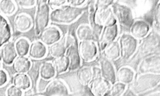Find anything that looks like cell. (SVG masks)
<instances>
[{
  "label": "cell",
  "instance_id": "cell-1",
  "mask_svg": "<svg viewBox=\"0 0 160 96\" xmlns=\"http://www.w3.org/2000/svg\"><path fill=\"white\" fill-rule=\"evenodd\" d=\"M84 7H74L69 4L53 9L50 12V21L62 24H69L76 21L84 12Z\"/></svg>",
  "mask_w": 160,
  "mask_h": 96
},
{
  "label": "cell",
  "instance_id": "cell-2",
  "mask_svg": "<svg viewBox=\"0 0 160 96\" xmlns=\"http://www.w3.org/2000/svg\"><path fill=\"white\" fill-rule=\"evenodd\" d=\"M50 21V7L47 1H37L34 13V32L38 36L41 32L48 26Z\"/></svg>",
  "mask_w": 160,
  "mask_h": 96
},
{
  "label": "cell",
  "instance_id": "cell-3",
  "mask_svg": "<svg viewBox=\"0 0 160 96\" xmlns=\"http://www.w3.org/2000/svg\"><path fill=\"white\" fill-rule=\"evenodd\" d=\"M118 41L120 46L121 57L123 59H129L136 52L139 45L138 40L129 33L122 34Z\"/></svg>",
  "mask_w": 160,
  "mask_h": 96
},
{
  "label": "cell",
  "instance_id": "cell-4",
  "mask_svg": "<svg viewBox=\"0 0 160 96\" xmlns=\"http://www.w3.org/2000/svg\"><path fill=\"white\" fill-rule=\"evenodd\" d=\"M112 12L118 24L130 27L134 22L133 14L131 9L128 6L118 2H114L111 6Z\"/></svg>",
  "mask_w": 160,
  "mask_h": 96
},
{
  "label": "cell",
  "instance_id": "cell-5",
  "mask_svg": "<svg viewBox=\"0 0 160 96\" xmlns=\"http://www.w3.org/2000/svg\"><path fill=\"white\" fill-rule=\"evenodd\" d=\"M78 49L81 60L84 62H92L98 56L99 47L97 43L92 40L79 42Z\"/></svg>",
  "mask_w": 160,
  "mask_h": 96
},
{
  "label": "cell",
  "instance_id": "cell-6",
  "mask_svg": "<svg viewBox=\"0 0 160 96\" xmlns=\"http://www.w3.org/2000/svg\"><path fill=\"white\" fill-rule=\"evenodd\" d=\"M93 18L96 24L103 27L118 23L111 6L106 7L96 6V11L94 12Z\"/></svg>",
  "mask_w": 160,
  "mask_h": 96
},
{
  "label": "cell",
  "instance_id": "cell-7",
  "mask_svg": "<svg viewBox=\"0 0 160 96\" xmlns=\"http://www.w3.org/2000/svg\"><path fill=\"white\" fill-rule=\"evenodd\" d=\"M44 93V96H69V90L62 80L56 79L49 80Z\"/></svg>",
  "mask_w": 160,
  "mask_h": 96
},
{
  "label": "cell",
  "instance_id": "cell-8",
  "mask_svg": "<svg viewBox=\"0 0 160 96\" xmlns=\"http://www.w3.org/2000/svg\"><path fill=\"white\" fill-rule=\"evenodd\" d=\"M39 41L46 46H50L62 37L60 29L54 26H49L42 30L38 35Z\"/></svg>",
  "mask_w": 160,
  "mask_h": 96
},
{
  "label": "cell",
  "instance_id": "cell-9",
  "mask_svg": "<svg viewBox=\"0 0 160 96\" xmlns=\"http://www.w3.org/2000/svg\"><path fill=\"white\" fill-rule=\"evenodd\" d=\"M119 32L118 24H115L103 27L102 33L98 41L99 46L102 51L109 44L116 41Z\"/></svg>",
  "mask_w": 160,
  "mask_h": 96
},
{
  "label": "cell",
  "instance_id": "cell-10",
  "mask_svg": "<svg viewBox=\"0 0 160 96\" xmlns=\"http://www.w3.org/2000/svg\"><path fill=\"white\" fill-rule=\"evenodd\" d=\"M99 64L102 78L107 80L111 84L117 82L116 70L112 61L102 55L99 59Z\"/></svg>",
  "mask_w": 160,
  "mask_h": 96
},
{
  "label": "cell",
  "instance_id": "cell-11",
  "mask_svg": "<svg viewBox=\"0 0 160 96\" xmlns=\"http://www.w3.org/2000/svg\"><path fill=\"white\" fill-rule=\"evenodd\" d=\"M111 85L107 80L99 76L93 78L88 86L94 96H106Z\"/></svg>",
  "mask_w": 160,
  "mask_h": 96
},
{
  "label": "cell",
  "instance_id": "cell-12",
  "mask_svg": "<svg viewBox=\"0 0 160 96\" xmlns=\"http://www.w3.org/2000/svg\"><path fill=\"white\" fill-rule=\"evenodd\" d=\"M65 56L69 62V71H74L81 67L82 60L78 52V43L76 41L68 47Z\"/></svg>",
  "mask_w": 160,
  "mask_h": 96
},
{
  "label": "cell",
  "instance_id": "cell-13",
  "mask_svg": "<svg viewBox=\"0 0 160 96\" xmlns=\"http://www.w3.org/2000/svg\"><path fill=\"white\" fill-rule=\"evenodd\" d=\"M149 31V24L146 21L141 19L134 21L129 27V34L138 40L145 38Z\"/></svg>",
  "mask_w": 160,
  "mask_h": 96
},
{
  "label": "cell",
  "instance_id": "cell-14",
  "mask_svg": "<svg viewBox=\"0 0 160 96\" xmlns=\"http://www.w3.org/2000/svg\"><path fill=\"white\" fill-rule=\"evenodd\" d=\"M15 29L19 32H26L29 31L33 26L31 17L25 13L21 12L16 14L13 20Z\"/></svg>",
  "mask_w": 160,
  "mask_h": 96
},
{
  "label": "cell",
  "instance_id": "cell-15",
  "mask_svg": "<svg viewBox=\"0 0 160 96\" xmlns=\"http://www.w3.org/2000/svg\"><path fill=\"white\" fill-rule=\"evenodd\" d=\"M0 55L3 64L8 65L12 64L18 56L14 42L10 41L2 46L0 49Z\"/></svg>",
  "mask_w": 160,
  "mask_h": 96
},
{
  "label": "cell",
  "instance_id": "cell-16",
  "mask_svg": "<svg viewBox=\"0 0 160 96\" xmlns=\"http://www.w3.org/2000/svg\"><path fill=\"white\" fill-rule=\"evenodd\" d=\"M48 52V49L40 41L36 40L30 44L28 51V56L34 60H40L46 57Z\"/></svg>",
  "mask_w": 160,
  "mask_h": 96
},
{
  "label": "cell",
  "instance_id": "cell-17",
  "mask_svg": "<svg viewBox=\"0 0 160 96\" xmlns=\"http://www.w3.org/2000/svg\"><path fill=\"white\" fill-rule=\"evenodd\" d=\"M12 32L8 21L0 14V48L6 43L10 41Z\"/></svg>",
  "mask_w": 160,
  "mask_h": 96
},
{
  "label": "cell",
  "instance_id": "cell-18",
  "mask_svg": "<svg viewBox=\"0 0 160 96\" xmlns=\"http://www.w3.org/2000/svg\"><path fill=\"white\" fill-rule=\"evenodd\" d=\"M13 70L16 74L28 72L31 67V62L26 56H17L12 64Z\"/></svg>",
  "mask_w": 160,
  "mask_h": 96
},
{
  "label": "cell",
  "instance_id": "cell-19",
  "mask_svg": "<svg viewBox=\"0 0 160 96\" xmlns=\"http://www.w3.org/2000/svg\"><path fill=\"white\" fill-rule=\"evenodd\" d=\"M102 55L111 61L118 60L121 57V49L117 40L109 44L102 50Z\"/></svg>",
  "mask_w": 160,
  "mask_h": 96
},
{
  "label": "cell",
  "instance_id": "cell-20",
  "mask_svg": "<svg viewBox=\"0 0 160 96\" xmlns=\"http://www.w3.org/2000/svg\"><path fill=\"white\" fill-rule=\"evenodd\" d=\"M135 76V72L129 66H122L116 71L118 82L128 85L132 82Z\"/></svg>",
  "mask_w": 160,
  "mask_h": 96
},
{
  "label": "cell",
  "instance_id": "cell-21",
  "mask_svg": "<svg viewBox=\"0 0 160 96\" xmlns=\"http://www.w3.org/2000/svg\"><path fill=\"white\" fill-rule=\"evenodd\" d=\"M66 49L67 45L64 36H63L58 42L49 46L48 52L50 55L54 59L64 55Z\"/></svg>",
  "mask_w": 160,
  "mask_h": 96
},
{
  "label": "cell",
  "instance_id": "cell-22",
  "mask_svg": "<svg viewBox=\"0 0 160 96\" xmlns=\"http://www.w3.org/2000/svg\"><path fill=\"white\" fill-rule=\"evenodd\" d=\"M12 84L21 90L26 91L31 87V80L26 73L16 74L12 79Z\"/></svg>",
  "mask_w": 160,
  "mask_h": 96
},
{
  "label": "cell",
  "instance_id": "cell-23",
  "mask_svg": "<svg viewBox=\"0 0 160 96\" xmlns=\"http://www.w3.org/2000/svg\"><path fill=\"white\" fill-rule=\"evenodd\" d=\"M76 35L79 42L83 41H94L92 29L91 26L88 24L79 25L76 29Z\"/></svg>",
  "mask_w": 160,
  "mask_h": 96
},
{
  "label": "cell",
  "instance_id": "cell-24",
  "mask_svg": "<svg viewBox=\"0 0 160 96\" xmlns=\"http://www.w3.org/2000/svg\"><path fill=\"white\" fill-rule=\"evenodd\" d=\"M56 74L52 64L49 61L42 62L39 66V76L41 79L51 80Z\"/></svg>",
  "mask_w": 160,
  "mask_h": 96
},
{
  "label": "cell",
  "instance_id": "cell-25",
  "mask_svg": "<svg viewBox=\"0 0 160 96\" xmlns=\"http://www.w3.org/2000/svg\"><path fill=\"white\" fill-rule=\"evenodd\" d=\"M77 77L81 85L88 86L93 79L92 68L89 66H84L79 68L78 70Z\"/></svg>",
  "mask_w": 160,
  "mask_h": 96
},
{
  "label": "cell",
  "instance_id": "cell-26",
  "mask_svg": "<svg viewBox=\"0 0 160 96\" xmlns=\"http://www.w3.org/2000/svg\"><path fill=\"white\" fill-rule=\"evenodd\" d=\"M14 44L18 56H26L28 54L30 42L27 38L21 37L15 41Z\"/></svg>",
  "mask_w": 160,
  "mask_h": 96
},
{
  "label": "cell",
  "instance_id": "cell-27",
  "mask_svg": "<svg viewBox=\"0 0 160 96\" xmlns=\"http://www.w3.org/2000/svg\"><path fill=\"white\" fill-rule=\"evenodd\" d=\"M51 62L56 74H61L68 70L69 62L65 55L54 58Z\"/></svg>",
  "mask_w": 160,
  "mask_h": 96
},
{
  "label": "cell",
  "instance_id": "cell-28",
  "mask_svg": "<svg viewBox=\"0 0 160 96\" xmlns=\"http://www.w3.org/2000/svg\"><path fill=\"white\" fill-rule=\"evenodd\" d=\"M16 4L12 0L0 1V12L2 16H11L16 11Z\"/></svg>",
  "mask_w": 160,
  "mask_h": 96
},
{
  "label": "cell",
  "instance_id": "cell-29",
  "mask_svg": "<svg viewBox=\"0 0 160 96\" xmlns=\"http://www.w3.org/2000/svg\"><path fill=\"white\" fill-rule=\"evenodd\" d=\"M126 89L127 85L117 81L111 85L106 96H122Z\"/></svg>",
  "mask_w": 160,
  "mask_h": 96
},
{
  "label": "cell",
  "instance_id": "cell-30",
  "mask_svg": "<svg viewBox=\"0 0 160 96\" xmlns=\"http://www.w3.org/2000/svg\"><path fill=\"white\" fill-rule=\"evenodd\" d=\"M23 92L20 89L18 88L15 85H11L9 86L5 92L6 96H22Z\"/></svg>",
  "mask_w": 160,
  "mask_h": 96
},
{
  "label": "cell",
  "instance_id": "cell-31",
  "mask_svg": "<svg viewBox=\"0 0 160 96\" xmlns=\"http://www.w3.org/2000/svg\"><path fill=\"white\" fill-rule=\"evenodd\" d=\"M16 1L19 6L22 8L33 7L37 4V1L35 0H18Z\"/></svg>",
  "mask_w": 160,
  "mask_h": 96
},
{
  "label": "cell",
  "instance_id": "cell-32",
  "mask_svg": "<svg viewBox=\"0 0 160 96\" xmlns=\"http://www.w3.org/2000/svg\"><path fill=\"white\" fill-rule=\"evenodd\" d=\"M49 80H46L41 78H39L36 84V90L39 93L44 92Z\"/></svg>",
  "mask_w": 160,
  "mask_h": 96
},
{
  "label": "cell",
  "instance_id": "cell-33",
  "mask_svg": "<svg viewBox=\"0 0 160 96\" xmlns=\"http://www.w3.org/2000/svg\"><path fill=\"white\" fill-rule=\"evenodd\" d=\"M49 7H52L53 9L61 7L67 3V1L66 0H49L47 1Z\"/></svg>",
  "mask_w": 160,
  "mask_h": 96
},
{
  "label": "cell",
  "instance_id": "cell-34",
  "mask_svg": "<svg viewBox=\"0 0 160 96\" xmlns=\"http://www.w3.org/2000/svg\"><path fill=\"white\" fill-rule=\"evenodd\" d=\"M154 21L156 26L160 27V2L158 3L154 9Z\"/></svg>",
  "mask_w": 160,
  "mask_h": 96
},
{
  "label": "cell",
  "instance_id": "cell-35",
  "mask_svg": "<svg viewBox=\"0 0 160 96\" xmlns=\"http://www.w3.org/2000/svg\"><path fill=\"white\" fill-rule=\"evenodd\" d=\"M9 77L7 72L2 69H0V87L4 86L8 82Z\"/></svg>",
  "mask_w": 160,
  "mask_h": 96
},
{
  "label": "cell",
  "instance_id": "cell-36",
  "mask_svg": "<svg viewBox=\"0 0 160 96\" xmlns=\"http://www.w3.org/2000/svg\"><path fill=\"white\" fill-rule=\"evenodd\" d=\"M87 1L85 0H69L67 1V3L74 7H82Z\"/></svg>",
  "mask_w": 160,
  "mask_h": 96
},
{
  "label": "cell",
  "instance_id": "cell-37",
  "mask_svg": "<svg viewBox=\"0 0 160 96\" xmlns=\"http://www.w3.org/2000/svg\"><path fill=\"white\" fill-rule=\"evenodd\" d=\"M122 96H138L134 91L131 89H126Z\"/></svg>",
  "mask_w": 160,
  "mask_h": 96
},
{
  "label": "cell",
  "instance_id": "cell-38",
  "mask_svg": "<svg viewBox=\"0 0 160 96\" xmlns=\"http://www.w3.org/2000/svg\"><path fill=\"white\" fill-rule=\"evenodd\" d=\"M1 55H0V69L1 68Z\"/></svg>",
  "mask_w": 160,
  "mask_h": 96
},
{
  "label": "cell",
  "instance_id": "cell-39",
  "mask_svg": "<svg viewBox=\"0 0 160 96\" xmlns=\"http://www.w3.org/2000/svg\"><path fill=\"white\" fill-rule=\"evenodd\" d=\"M34 96H43V95H34Z\"/></svg>",
  "mask_w": 160,
  "mask_h": 96
}]
</instances>
